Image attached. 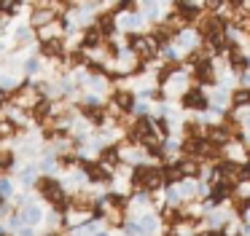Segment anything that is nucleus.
<instances>
[{
  "label": "nucleus",
  "mask_w": 250,
  "mask_h": 236,
  "mask_svg": "<svg viewBox=\"0 0 250 236\" xmlns=\"http://www.w3.org/2000/svg\"><path fill=\"white\" fill-rule=\"evenodd\" d=\"M205 236H218V234H205Z\"/></svg>",
  "instance_id": "14"
},
{
  "label": "nucleus",
  "mask_w": 250,
  "mask_h": 236,
  "mask_svg": "<svg viewBox=\"0 0 250 236\" xmlns=\"http://www.w3.org/2000/svg\"><path fill=\"white\" fill-rule=\"evenodd\" d=\"M41 70H43V59H41L38 54H30V57H24V62H22V78L33 80L35 75H41Z\"/></svg>",
  "instance_id": "4"
},
{
  "label": "nucleus",
  "mask_w": 250,
  "mask_h": 236,
  "mask_svg": "<svg viewBox=\"0 0 250 236\" xmlns=\"http://www.w3.org/2000/svg\"><path fill=\"white\" fill-rule=\"evenodd\" d=\"M0 196L6 198V201H11L17 196V182H14L11 175H0Z\"/></svg>",
  "instance_id": "7"
},
{
  "label": "nucleus",
  "mask_w": 250,
  "mask_h": 236,
  "mask_svg": "<svg viewBox=\"0 0 250 236\" xmlns=\"http://www.w3.org/2000/svg\"><path fill=\"white\" fill-rule=\"evenodd\" d=\"M234 102H239V105H242V102H250V91H237V94H234Z\"/></svg>",
  "instance_id": "11"
},
{
  "label": "nucleus",
  "mask_w": 250,
  "mask_h": 236,
  "mask_svg": "<svg viewBox=\"0 0 250 236\" xmlns=\"http://www.w3.org/2000/svg\"><path fill=\"white\" fill-rule=\"evenodd\" d=\"M186 107H205V97L199 94V91H188V94L183 97Z\"/></svg>",
  "instance_id": "9"
},
{
  "label": "nucleus",
  "mask_w": 250,
  "mask_h": 236,
  "mask_svg": "<svg viewBox=\"0 0 250 236\" xmlns=\"http://www.w3.org/2000/svg\"><path fill=\"white\" fill-rule=\"evenodd\" d=\"M132 182H135L140 191L151 193V191H156V188L164 185V172L156 169V166H135V172H132Z\"/></svg>",
  "instance_id": "1"
},
{
  "label": "nucleus",
  "mask_w": 250,
  "mask_h": 236,
  "mask_svg": "<svg viewBox=\"0 0 250 236\" xmlns=\"http://www.w3.org/2000/svg\"><path fill=\"white\" fill-rule=\"evenodd\" d=\"M19 215H22V223L24 225H30V228H38V225H43L46 223V207H43V201H35V198H30L27 204H24L22 209H17Z\"/></svg>",
  "instance_id": "2"
},
{
  "label": "nucleus",
  "mask_w": 250,
  "mask_h": 236,
  "mask_svg": "<svg viewBox=\"0 0 250 236\" xmlns=\"http://www.w3.org/2000/svg\"><path fill=\"white\" fill-rule=\"evenodd\" d=\"M14 40H17V46L22 48V43L35 40V32L30 30V24H22V27H17V30H14Z\"/></svg>",
  "instance_id": "8"
},
{
  "label": "nucleus",
  "mask_w": 250,
  "mask_h": 236,
  "mask_svg": "<svg viewBox=\"0 0 250 236\" xmlns=\"http://www.w3.org/2000/svg\"><path fill=\"white\" fill-rule=\"evenodd\" d=\"M19 166V156L14 148H6L0 150V175H11L14 169Z\"/></svg>",
  "instance_id": "6"
},
{
  "label": "nucleus",
  "mask_w": 250,
  "mask_h": 236,
  "mask_svg": "<svg viewBox=\"0 0 250 236\" xmlns=\"http://www.w3.org/2000/svg\"><path fill=\"white\" fill-rule=\"evenodd\" d=\"M3 204H8V201H6V198H3V196H0V207H3Z\"/></svg>",
  "instance_id": "13"
},
{
  "label": "nucleus",
  "mask_w": 250,
  "mask_h": 236,
  "mask_svg": "<svg viewBox=\"0 0 250 236\" xmlns=\"http://www.w3.org/2000/svg\"><path fill=\"white\" fill-rule=\"evenodd\" d=\"M6 105H11V94H8V91H3V89H0V113L6 110Z\"/></svg>",
  "instance_id": "10"
},
{
  "label": "nucleus",
  "mask_w": 250,
  "mask_h": 236,
  "mask_svg": "<svg viewBox=\"0 0 250 236\" xmlns=\"http://www.w3.org/2000/svg\"><path fill=\"white\" fill-rule=\"evenodd\" d=\"M94 236H110V234H108V231H97Z\"/></svg>",
  "instance_id": "12"
},
{
  "label": "nucleus",
  "mask_w": 250,
  "mask_h": 236,
  "mask_svg": "<svg viewBox=\"0 0 250 236\" xmlns=\"http://www.w3.org/2000/svg\"><path fill=\"white\" fill-rule=\"evenodd\" d=\"M41 172H38V161H27V164L19 169V185L24 188V191H33L35 182H38Z\"/></svg>",
  "instance_id": "3"
},
{
  "label": "nucleus",
  "mask_w": 250,
  "mask_h": 236,
  "mask_svg": "<svg viewBox=\"0 0 250 236\" xmlns=\"http://www.w3.org/2000/svg\"><path fill=\"white\" fill-rule=\"evenodd\" d=\"M0 51H3V40H0Z\"/></svg>",
  "instance_id": "15"
},
{
  "label": "nucleus",
  "mask_w": 250,
  "mask_h": 236,
  "mask_svg": "<svg viewBox=\"0 0 250 236\" xmlns=\"http://www.w3.org/2000/svg\"><path fill=\"white\" fill-rule=\"evenodd\" d=\"M113 107L119 113H129L132 107H135V94L126 89H116L113 91Z\"/></svg>",
  "instance_id": "5"
}]
</instances>
